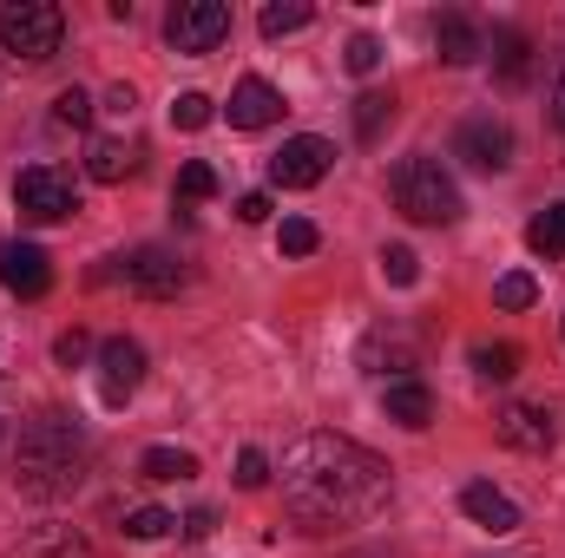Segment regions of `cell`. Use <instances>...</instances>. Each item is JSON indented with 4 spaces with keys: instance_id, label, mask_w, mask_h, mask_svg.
I'll return each instance as SVG.
<instances>
[{
    "instance_id": "obj_1",
    "label": "cell",
    "mask_w": 565,
    "mask_h": 558,
    "mask_svg": "<svg viewBox=\"0 0 565 558\" xmlns=\"http://www.w3.org/2000/svg\"><path fill=\"white\" fill-rule=\"evenodd\" d=\"M282 506L302 533H342V526H362L388 506L395 480H388V460L369 453L362 440L349 433H302L282 447Z\"/></svg>"
},
{
    "instance_id": "obj_2",
    "label": "cell",
    "mask_w": 565,
    "mask_h": 558,
    "mask_svg": "<svg viewBox=\"0 0 565 558\" xmlns=\"http://www.w3.org/2000/svg\"><path fill=\"white\" fill-rule=\"evenodd\" d=\"M86 460H93V447H86V433H79L73 420L40 415V420L20 427V447H13V486H20L26 500H66V493H79Z\"/></svg>"
},
{
    "instance_id": "obj_3",
    "label": "cell",
    "mask_w": 565,
    "mask_h": 558,
    "mask_svg": "<svg viewBox=\"0 0 565 558\" xmlns=\"http://www.w3.org/2000/svg\"><path fill=\"white\" fill-rule=\"evenodd\" d=\"M395 204H402V217H415V224H454L460 217V184L440 171V158H408V164H395Z\"/></svg>"
},
{
    "instance_id": "obj_4",
    "label": "cell",
    "mask_w": 565,
    "mask_h": 558,
    "mask_svg": "<svg viewBox=\"0 0 565 558\" xmlns=\"http://www.w3.org/2000/svg\"><path fill=\"white\" fill-rule=\"evenodd\" d=\"M66 40V13L53 0H0V46L20 53V60H53Z\"/></svg>"
},
{
    "instance_id": "obj_5",
    "label": "cell",
    "mask_w": 565,
    "mask_h": 558,
    "mask_svg": "<svg viewBox=\"0 0 565 558\" xmlns=\"http://www.w3.org/2000/svg\"><path fill=\"white\" fill-rule=\"evenodd\" d=\"M13 204H20L26 224H60V217L79 211V191H73V178L60 164H26L13 178Z\"/></svg>"
},
{
    "instance_id": "obj_6",
    "label": "cell",
    "mask_w": 565,
    "mask_h": 558,
    "mask_svg": "<svg viewBox=\"0 0 565 558\" xmlns=\"http://www.w3.org/2000/svg\"><path fill=\"white\" fill-rule=\"evenodd\" d=\"M224 33H231V7L224 0H178L171 20H164L171 53H211Z\"/></svg>"
},
{
    "instance_id": "obj_7",
    "label": "cell",
    "mask_w": 565,
    "mask_h": 558,
    "mask_svg": "<svg viewBox=\"0 0 565 558\" xmlns=\"http://www.w3.org/2000/svg\"><path fill=\"white\" fill-rule=\"evenodd\" d=\"M355 362H362L369 375H395V382H408V368H422V335L402 329V322H382V329L362 335Z\"/></svg>"
},
{
    "instance_id": "obj_8",
    "label": "cell",
    "mask_w": 565,
    "mask_h": 558,
    "mask_svg": "<svg viewBox=\"0 0 565 558\" xmlns=\"http://www.w3.org/2000/svg\"><path fill=\"white\" fill-rule=\"evenodd\" d=\"M329 164H335V144L316 139V132H302V139H289L277 158H270V184H277V191H309V184L329 178Z\"/></svg>"
},
{
    "instance_id": "obj_9",
    "label": "cell",
    "mask_w": 565,
    "mask_h": 558,
    "mask_svg": "<svg viewBox=\"0 0 565 558\" xmlns=\"http://www.w3.org/2000/svg\"><path fill=\"white\" fill-rule=\"evenodd\" d=\"M145 382V348L132 335H113V342H99V401L106 408H126L132 395H139Z\"/></svg>"
},
{
    "instance_id": "obj_10",
    "label": "cell",
    "mask_w": 565,
    "mask_h": 558,
    "mask_svg": "<svg viewBox=\"0 0 565 558\" xmlns=\"http://www.w3.org/2000/svg\"><path fill=\"white\" fill-rule=\"evenodd\" d=\"M454 158L473 164V171H507V164H513V126H507V119H460Z\"/></svg>"
},
{
    "instance_id": "obj_11",
    "label": "cell",
    "mask_w": 565,
    "mask_h": 558,
    "mask_svg": "<svg viewBox=\"0 0 565 558\" xmlns=\"http://www.w3.org/2000/svg\"><path fill=\"white\" fill-rule=\"evenodd\" d=\"M0 282L20 296V302H40L53 289V264L40 244H0Z\"/></svg>"
},
{
    "instance_id": "obj_12",
    "label": "cell",
    "mask_w": 565,
    "mask_h": 558,
    "mask_svg": "<svg viewBox=\"0 0 565 558\" xmlns=\"http://www.w3.org/2000/svg\"><path fill=\"white\" fill-rule=\"evenodd\" d=\"M500 440H507L513 453H546V447L559 440V420H553V408L513 401V408H500Z\"/></svg>"
},
{
    "instance_id": "obj_13",
    "label": "cell",
    "mask_w": 565,
    "mask_h": 558,
    "mask_svg": "<svg viewBox=\"0 0 565 558\" xmlns=\"http://www.w3.org/2000/svg\"><path fill=\"white\" fill-rule=\"evenodd\" d=\"M126 282H132L139 296H151V302H164V296H178V289H184V264H178L171 250L145 244V250L126 257Z\"/></svg>"
},
{
    "instance_id": "obj_14",
    "label": "cell",
    "mask_w": 565,
    "mask_h": 558,
    "mask_svg": "<svg viewBox=\"0 0 565 558\" xmlns=\"http://www.w3.org/2000/svg\"><path fill=\"white\" fill-rule=\"evenodd\" d=\"M282 119V93L270 79H237V93H231V126L237 132H264V126H277Z\"/></svg>"
},
{
    "instance_id": "obj_15",
    "label": "cell",
    "mask_w": 565,
    "mask_h": 558,
    "mask_svg": "<svg viewBox=\"0 0 565 558\" xmlns=\"http://www.w3.org/2000/svg\"><path fill=\"white\" fill-rule=\"evenodd\" d=\"M139 158H145L139 139H93L86 144V178L93 184H126L139 171Z\"/></svg>"
},
{
    "instance_id": "obj_16",
    "label": "cell",
    "mask_w": 565,
    "mask_h": 558,
    "mask_svg": "<svg viewBox=\"0 0 565 558\" xmlns=\"http://www.w3.org/2000/svg\"><path fill=\"white\" fill-rule=\"evenodd\" d=\"M434 46H440L447 66H473V60L487 53V33H480V20H467V13H440V20H434Z\"/></svg>"
},
{
    "instance_id": "obj_17",
    "label": "cell",
    "mask_w": 565,
    "mask_h": 558,
    "mask_svg": "<svg viewBox=\"0 0 565 558\" xmlns=\"http://www.w3.org/2000/svg\"><path fill=\"white\" fill-rule=\"evenodd\" d=\"M460 513H467L473 526H487V533H513V526H520V506H513L500 486H487V480L460 486Z\"/></svg>"
},
{
    "instance_id": "obj_18",
    "label": "cell",
    "mask_w": 565,
    "mask_h": 558,
    "mask_svg": "<svg viewBox=\"0 0 565 558\" xmlns=\"http://www.w3.org/2000/svg\"><path fill=\"white\" fill-rule=\"evenodd\" d=\"M382 408H388V420H402V427H415V433H422L427 420H434V395H427L422 382L408 375V382H388Z\"/></svg>"
},
{
    "instance_id": "obj_19",
    "label": "cell",
    "mask_w": 565,
    "mask_h": 558,
    "mask_svg": "<svg viewBox=\"0 0 565 558\" xmlns=\"http://www.w3.org/2000/svg\"><path fill=\"white\" fill-rule=\"evenodd\" d=\"M7 558H93V546L73 526H46V533H26Z\"/></svg>"
},
{
    "instance_id": "obj_20",
    "label": "cell",
    "mask_w": 565,
    "mask_h": 558,
    "mask_svg": "<svg viewBox=\"0 0 565 558\" xmlns=\"http://www.w3.org/2000/svg\"><path fill=\"white\" fill-rule=\"evenodd\" d=\"M139 473L145 480H158V486H171V480H198V453H184V447H145Z\"/></svg>"
},
{
    "instance_id": "obj_21",
    "label": "cell",
    "mask_w": 565,
    "mask_h": 558,
    "mask_svg": "<svg viewBox=\"0 0 565 558\" xmlns=\"http://www.w3.org/2000/svg\"><path fill=\"white\" fill-rule=\"evenodd\" d=\"M473 375L480 382H513L520 375V348L513 342H473Z\"/></svg>"
},
{
    "instance_id": "obj_22",
    "label": "cell",
    "mask_w": 565,
    "mask_h": 558,
    "mask_svg": "<svg viewBox=\"0 0 565 558\" xmlns=\"http://www.w3.org/2000/svg\"><path fill=\"white\" fill-rule=\"evenodd\" d=\"M309 20H316V7H309V0H270V7L257 13L264 40H282V33H302Z\"/></svg>"
},
{
    "instance_id": "obj_23",
    "label": "cell",
    "mask_w": 565,
    "mask_h": 558,
    "mask_svg": "<svg viewBox=\"0 0 565 558\" xmlns=\"http://www.w3.org/2000/svg\"><path fill=\"white\" fill-rule=\"evenodd\" d=\"M493 60H500V79L507 86H526V73H533V46H526V33H493Z\"/></svg>"
},
{
    "instance_id": "obj_24",
    "label": "cell",
    "mask_w": 565,
    "mask_h": 558,
    "mask_svg": "<svg viewBox=\"0 0 565 558\" xmlns=\"http://www.w3.org/2000/svg\"><path fill=\"white\" fill-rule=\"evenodd\" d=\"M526 244H533V257H565V204L540 211V217L526 224Z\"/></svg>"
},
{
    "instance_id": "obj_25",
    "label": "cell",
    "mask_w": 565,
    "mask_h": 558,
    "mask_svg": "<svg viewBox=\"0 0 565 558\" xmlns=\"http://www.w3.org/2000/svg\"><path fill=\"white\" fill-rule=\"evenodd\" d=\"M388 119H395V99H388V93H362V99H355V132H362V144L382 139Z\"/></svg>"
},
{
    "instance_id": "obj_26",
    "label": "cell",
    "mask_w": 565,
    "mask_h": 558,
    "mask_svg": "<svg viewBox=\"0 0 565 558\" xmlns=\"http://www.w3.org/2000/svg\"><path fill=\"white\" fill-rule=\"evenodd\" d=\"M533 296H540V282L526 277V270H507V277L493 282V302L500 309H533Z\"/></svg>"
},
{
    "instance_id": "obj_27",
    "label": "cell",
    "mask_w": 565,
    "mask_h": 558,
    "mask_svg": "<svg viewBox=\"0 0 565 558\" xmlns=\"http://www.w3.org/2000/svg\"><path fill=\"white\" fill-rule=\"evenodd\" d=\"M171 126H178V132H204V126H211V99H204V93H178V99H171Z\"/></svg>"
},
{
    "instance_id": "obj_28",
    "label": "cell",
    "mask_w": 565,
    "mask_h": 558,
    "mask_svg": "<svg viewBox=\"0 0 565 558\" xmlns=\"http://www.w3.org/2000/svg\"><path fill=\"white\" fill-rule=\"evenodd\" d=\"M382 277L395 282V289H408V282L422 277V257H415L408 244H388V250H382Z\"/></svg>"
},
{
    "instance_id": "obj_29",
    "label": "cell",
    "mask_w": 565,
    "mask_h": 558,
    "mask_svg": "<svg viewBox=\"0 0 565 558\" xmlns=\"http://www.w3.org/2000/svg\"><path fill=\"white\" fill-rule=\"evenodd\" d=\"M126 533L132 539H164V533H178V519L164 506H139V513H126Z\"/></svg>"
},
{
    "instance_id": "obj_30",
    "label": "cell",
    "mask_w": 565,
    "mask_h": 558,
    "mask_svg": "<svg viewBox=\"0 0 565 558\" xmlns=\"http://www.w3.org/2000/svg\"><path fill=\"white\" fill-rule=\"evenodd\" d=\"M178 197H191V204H198V197H217V171H211L204 158H191V164L178 171Z\"/></svg>"
},
{
    "instance_id": "obj_31",
    "label": "cell",
    "mask_w": 565,
    "mask_h": 558,
    "mask_svg": "<svg viewBox=\"0 0 565 558\" xmlns=\"http://www.w3.org/2000/svg\"><path fill=\"white\" fill-rule=\"evenodd\" d=\"M277 244H282V257H309V250H316L322 237H316V224H309V217H282Z\"/></svg>"
},
{
    "instance_id": "obj_32",
    "label": "cell",
    "mask_w": 565,
    "mask_h": 558,
    "mask_svg": "<svg viewBox=\"0 0 565 558\" xmlns=\"http://www.w3.org/2000/svg\"><path fill=\"white\" fill-rule=\"evenodd\" d=\"M53 119H60V126H79V132H86V126H93V99H86L79 86H66V93L53 99Z\"/></svg>"
},
{
    "instance_id": "obj_33",
    "label": "cell",
    "mask_w": 565,
    "mask_h": 558,
    "mask_svg": "<svg viewBox=\"0 0 565 558\" xmlns=\"http://www.w3.org/2000/svg\"><path fill=\"white\" fill-rule=\"evenodd\" d=\"M342 66H349V73H375V66H382V40H375V33H355L349 53H342Z\"/></svg>"
},
{
    "instance_id": "obj_34",
    "label": "cell",
    "mask_w": 565,
    "mask_h": 558,
    "mask_svg": "<svg viewBox=\"0 0 565 558\" xmlns=\"http://www.w3.org/2000/svg\"><path fill=\"white\" fill-rule=\"evenodd\" d=\"M237 486H244V493H257V486H270V460H264L257 447H244V453H237Z\"/></svg>"
},
{
    "instance_id": "obj_35",
    "label": "cell",
    "mask_w": 565,
    "mask_h": 558,
    "mask_svg": "<svg viewBox=\"0 0 565 558\" xmlns=\"http://www.w3.org/2000/svg\"><path fill=\"white\" fill-rule=\"evenodd\" d=\"M53 355H60V362H66V368H79V362H86V355H93V335H86V329H66V335H60V342H53Z\"/></svg>"
},
{
    "instance_id": "obj_36",
    "label": "cell",
    "mask_w": 565,
    "mask_h": 558,
    "mask_svg": "<svg viewBox=\"0 0 565 558\" xmlns=\"http://www.w3.org/2000/svg\"><path fill=\"white\" fill-rule=\"evenodd\" d=\"M237 217H244V224H264V217H270V191H244V197H237Z\"/></svg>"
},
{
    "instance_id": "obj_37",
    "label": "cell",
    "mask_w": 565,
    "mask_h": 558,
    "mask_svg": "<svg viewBox=\"0 0 565 558\" xmlns=\"http://www.w3.org/2000/svg\"><path fill=\"white\" fill-rule=\"evenodd\" d=\"M178 526H184V539H211V533H217V513H211V506H198V513H184Z\"/></svg>"
},
{
    "instance_id": "obj_38",
    "label": "cell",
    "mask_w": 565,
    "mask_h": 558,
    "mask_svg": "<svg viewBox=\"0 0 565 558\" xmlns=\"http://www.w3.org/2000/svg\"><path fill=\"white\" fill-rule=\"evenodd\" d=\"M553 126L565 132V66H559V79H553Z\"/></svg>"
},
{
    "instance_id": "obj_39",
    "label": "cell",
    "mask_w": 565,
    "mask_h": 558,
    "mask_svg": "<svg viewBox=\"0 0 565 558\" xmlns=\"http://www.w3.org/2000/svg\"><path fill=\"white\" fill-rule=\"evenodd\" d=\"M349 558H388V552H349Z\"/></svg>"
}]
</instances>
